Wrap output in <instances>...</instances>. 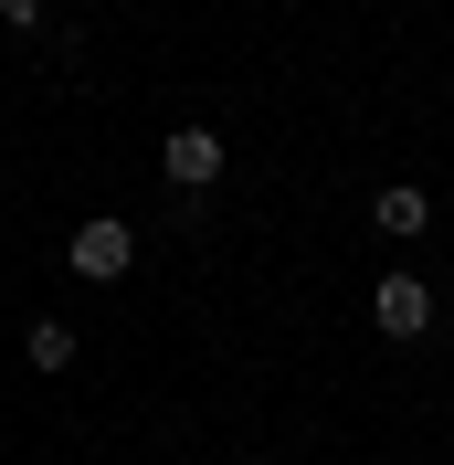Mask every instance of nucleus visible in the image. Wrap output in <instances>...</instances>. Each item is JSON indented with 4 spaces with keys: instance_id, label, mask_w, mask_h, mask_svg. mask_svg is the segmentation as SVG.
Instances as JSON below:
<instances>
[{
    "instance_id": "1",
    "label": "nucleus",
    "mask_w": 454,
    "mask_h": 465,
    "mask_svg": "<svg viewBox=\"0 0 454 465\" xmlns=\"http://www.w3.org/2000/svg\"><path fill=\"white\" fill-rule=\"evenodd\" d=\"M64 264H74L85 286H116V275L138 264V232L116 223V212H95V223H74V243H64Z\"/></svg>"
},
{
    "instance_id": "2",
    "label": "nucleus",
    "mask_w": 454,
    "mask_h": 465,
    "mask_svg": "<svg viewBox=\"0 0 454 465\" xmlns=\"http://www.w3.org/2000/svg\"><path fill=\"white\" fill-rule=\"evenodd\" d=\"M370 328H380V339H423L433 328V286L423 275H380V286H370Z\"/></svg>"
},
{
    "instance_id": "3",
    "label": "nucleus",
    "mask_w": 454,
    "mask_h": 465,
    "mask_svg": "<svg viewBox=\"0 0 454 465\" xmlns=\"http://www.w3.org/2000/svg\"><path fill=\"white\" fill-rule=\"evenodd\" d=\"M159 170H170V191H212L222 180V127H170Z\"/></svg>"
},
{
    "instance_id": "4",
    "label": "nucleus",
    "mask_w": 454,
    "mask_h": 465,
    "mask_svg": "<svg viewBox=\"0 0 454 465\" xmlns=\"http://www.w3.org/2000/svg\"><path fill=\"white\" fill-rule=\"evenodd\" d=\"M370 223H380V232H423V223H433L423 180H391V191H370Z\"/></svg>"
},
{
    "instance_id": "5",
    "label": "nucleus",
    "mask_w": 454,
    "mask_h": 465,
    "mask_svg": "<svg viewBox=\"0 0 454 465\" xmlns=\"http://www.w3.org/2000/svg\"><path fill=\"white\" fill-rule=\"evenodd\" d=\"M22 360H32V371H74V328H64V318H32L22 328Z\"/></svg>"
},
{
    "instance_id": "6",
    "label": "nucleus",
    "mask_w": 454,
    "mask_h": 465,
    "mask_svg": "<svg viewBox=\"0 0 454 465\" xmlns=\"http://www.w3.org/2000/svg\"><path fill=\"white\" fill-rule=\"evenodd\" d=\"M0 22H11V32H43V11H32V0H0Z\"/></svg>"
}]
</instances>
